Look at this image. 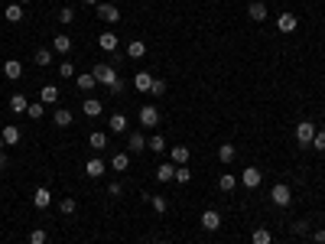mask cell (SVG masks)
<instances>
[{
    "instance_id": "obj_1",
    "label": "cell",
    "mask_w": 325,
    "mask_h": 244,
    "mask_svg": "<svg viewBox=\"0 0 325 244\" xmlns=\"http://www.w3.org/2000/svg\"><path fill=\"white\" fill-rule=\"evenodd\" d=\"M91 75H94V82H98V85H108V88H114V85L120 82L117 68H114L111 62H98V65L91 68Z\"/></svg>"
},
{
    "instance_id": "obj_2",
    "label": "cell",
    "mask_w": 325,
    "mask_h": 244,
    "mask_svg": "<svg viewBox=\"0 0 325 244\" xmlns=\"http://www.w3.org/2000/svg\"><path fill=\"white\" fill-rule=\"evenodd\" d=\"M270 202H273L277 208H286L289 202H293V189H289L286 182H277V186L270 189Z\"/></svg>"
},
{
    "instance_id": "obj_3",
    "label": "cell",
    "mask_w": 325,
    "mask_h": 244,
    "mask_svg": "<svg viewBox=\"0 0 325 244\" xmlns=\"http://www.w3.org/2000/svg\"><path fill=\"white\" fill-rule=\"evenodd\" d=\"M140 124L153 130L156 124H160V108H156V104H146V108H140Z\"/></svg>"
},
{
    "instance_id": "obj_4",
    "label": "cell",
    "mask_w": 325,
    "mask_h": 244,
    "mask_svg": "<svg viewBox=\"0 0 325 244\" xmlns=\"http://www.w3.org/2000/svg\"><path fill=\"white\" fill-rule=\"evenodd\" d=\"M312 137H315V124L312 120H299V124H296V140L306 147V143H312Z\"/></svg>"
},
{
    "instance_id": "obj_5",
    "label": "cell",
    "mask_w": 325,
    "mask_h": 244,
    "mask_svg": "<svg viewBox=\"0 0 325 244\" xmlns=\"http://www.w3.org/2000/svg\"><path fill=\"white\" fill-rule=\"evenodd\" d=\"M94 10H98V20L111 23V26L120 20V10H117V7H114V4H98V7H94Z\"/></svg>"
},
{
    "instance_id": "obj_6",
    "label": "cell",
    "mask_w": 325,
    "mask_h": 244,
    "mask_svg": "<svg viewBox=\"0 0 325 244\" xmlns=\"http://www.w3.org/2000/svg\"><path fill=\"white\" fill-rule=\"evenodd\" d=\"M241 182H244L247 189H257L260 182H263V176H260L257 166H244V169H241Z\"/></svg>"
},
{
    "instance_id": "obj_7",
    "label": "cell",
    "mask_w": 325,
    "mask_h": 244,
    "mask_svg": "<svg viewBox=\"0 0 325 244\" xmlns=\"http://www.w3.org/2000/svg\"><path fill=\"white\" fill-rule=\"evenodd\" d=\"M202 228H205V231H218V228H221V215H218L215 208L202 212Z\"/></svg>"
},
{
    "instance_id": "obj_8",
    "label": "cell",
    "mask_w": 325,
    "mask_h": 244,
    "mask_svg": "<svg viewBox=\"0 0 325 244\" xmlns=\"http://www.w3.org/2000/svg\"><path fill=\"white\" fill-rule=\"evenodd\" d=\"M296 26H299V20H296L293 13H280L277 16V30L280 33H296Z\"/></svg>"
},
{
    "instance_id": "obj_9",
    "label": "cell",
    "mask_w": 325,
    "mask_h": 244,
    "mask_svg": "<svg viewBox=\"0 0 325 244\" xmlns=\"http://www.w3.org/2000/svg\"><path fill=\"white\" fill-rule=\"evenodd\" d=\"M4 75H7V82H16V78H23V65L16 62V59H7V62H4Z\"/></svg>"
},
{
    "instance_id": "obj_10",
    "label": "cell",
    "mask_w": 325,
    "mask_h": 244,
    "mask_svg": "<svg viewBox=\"0 0 325 244\" xmlns=\"http://www.w3.org/2000/svg\"><path fill=\"white\" fill-rule=\"evenodd\" d=\"M82 111H85V117H98L104 111V104L98 98H82Z\"/></svg>"
},
{
    "instance_id": "obj_11",
    "label": "cell",
    "mask_w": 325,
    "mask_h": 244,
    "mask_svg": "<svg viewBox=\"0 0 325 244\" xmlns=\"http://www.w3.org/2000/svg\"><path fill=\"white\" fill-rule=\"evenodd\" d=\"M104 169H108V166H104V160H98V156H91V160L85 163V173H88V176H91V179L104 176Z\"/></svg>"
},
{
    "instance_id": "obj_12",
    "label": "cell",
    "mask_w": 325,
    "mask_h": 244,
    "mask_svg": "<svg viewBox=\"0 0 325 244\" xmlns=\"http://www.w3.org/2000/svg\"><path fill=\"white\" fill-rule=\"evenodd\" d=\"M247 16L257 20V23H263V20H267V4H263V0H254V4L247 7Z\"/></svg>"
},
{
    "instance_id": "obj_13",
    "label": "cell",
    "mask_w": 325,
    "mask_h": 244,
    "mask_svg": "<svg viewBox=\"0 0 325 244\" xmlns=\"http://www.w3.org/2000/svg\"><path fill=\"white\" fill-rule=\"evenodd\" d=\"M0 137H4V143H7V147H13V143H20V137H23V134H20V127H16V124H7L4 130H0Z\"/></svg>"
},
{
    "instance_id": "obj_14",
    "label": "cell",
    "mask_w": 325,
    "mask_h": 244,
    "mask_svg": "<svg viewBox=\"0 0 325 244\" xmlns=\"http://www.w3.org/2000/svg\"><path fill=\"white\" fill-rule=\"evenodd\" d=\"M169 160L176 163V166H189V147H172Z\"/></svg>"
},
{
    "instance_id": "obj_15",
    "label": "cell",
    "mask_w": 325,
    "mask_h": 244,
    "mask_svg": "<svg viewBox=\"0 0 325 244\" xmlns=\"http://www.w3.org/2000/svg\"><path fill=\"white\" fill-rule=\"evenodd\" d=\"M98 46H101L104 52H117L120 42H117V36H114V33H101V36H98Z\"/></svg>"
},
{
    "instance_id": "obj_16",
    "label": "cell",
    "mask_w": 325,
    "mask_h": 244,
    "mask_svg": "<svg viewBox=\"0 0 325 244\" xmlns=\"http://www.w3.org/2000/svg\"><path fill=\"white\" fill-rule=\"evenodd\" d=\"M49 202H52L49 189H46V186H39L36 192H33V205H36V208H49Z\"/></svg>"
},
{
    "instance_id": "obj_17",
    "label": "cell",
    "mask_w": 325,
    "mask_h": 244,
    "mask_svg": "<svg viewBox=\"0 0 325 244\" xmlns=\"http://www.w3.org/2000/svg\"><path fill=\"white\" fill-rule=\"evenodd\" d=\"M156 179H160V182H172V179H176V163H160Z\"/></svg>"
},
{
    "instance_id": "obj_18",
    "label": "cell",
    "mask_w": 325,
    "mask_h": 244,
    "mask_svg": "<svg viewBox=\"0 0 325 244\" xmlns=\"http://www.w3.org/2000/svg\"><path fill=\"white\" fill-rule=\"evenodd\" d=\"M127 166H130V153H114L111 156V169L114 173H124Z\"/></svg>"
},
{
    "instance_id": "obj_19",
    "label": "cell",
    "mask_w": 325,
    "mask_h": 244,
    "mask_svg": "<svg viewBox=\"0 0 325 244\" xmlns=\"http://www.w3.org/2000/svg\"><path fill=\"white\" fill-rule=\"evenodd\" d=\"M26 108H30L26 94H10V111L13 114H26Z\"/></svg>"
},
{
    "instance_id": "obj_20",
    "label": "cell",
    "mask_w": 325,
    "mask_h": 244,
    "mask_svg": "<svg viewBox=\"0 0 325 244\" xmlns=\"http://www.w3.org/2000/svg\"><path fill=\"white\" fill-rule=\"evenodd\" d=\"M127 150H134V153L146 150V137H143V134H137V130H134V134L127 137Z\"/></svg>"
},
{
    "instance_id": "obj_21",
    "label": "cell",
    "mask_w": 325,
    "mask_h": 244,
    "mask_svg": "<svg viewBox=\"0 0 325 244\" xmlns=\"http://www.w3.org/2000/svg\"><path fill=\"white\" fill-rule=\"evenodd\" d=\"M234 156H238V147H234V143H221V147H218V160H221V163H231Z\"/></svg>"
},
{
    "instance_id": "obj_22",
    "label": "cell",
    "mask_w": 325,
    "mask_h": 244,
    "mask_svg": "<svg viewBox=\"0 0 325 244\" xmlns=\"http://www.w3.org/2000/svg\"><path fill=\"white\" fill-rule=\"evenodd\" d=\"M75 85H78L82 91H91L98 82H94V75H91V72H82V75H75Z\"/></svg>"
},
{
    "instance_id": "obj_23",
    "label": "cell",
    "mask_w": 325,
    "mask_h": 244,
    "mask_svg": "<svg viewBox=\"0 0 325 244\" xmlns=\"http://www.w3.org/2000/svg\"><path fill=\"white\" fill-rule=\"evenodd\" d=\"M134 85H137V91H150L153 75H150V72H137V75H134Z\"/></svg>"
},
{
    "instance_id": "obj_24",
    "label": "cell",
    "mask_w": 325,
    "mask_h": 244,
    "mask_svg": "<svg viewBox=\"0 0 325 244\" xmlns=\"http://www.w3.org/2000/svg\"><path fill=\"white\" fill-rule=\"evenodd\" d=\"M146 56V42H140V39H134L127 46V59H143Z\"/></svg>"
},
{
    "instance_id": "obj_25",
    "label": "cell",
    "mask_w": 325,
    "mask_h": 244,
    "mask_svg": "<svg viewBox=\"0 0 325 244\" xmlns=\"http://www.w3.org/2000/svg\"><path fill=\"white\" fill-rule=\"evenodd\" d=\"M39 101L42 104H56L59 101V88H56V85H46V88L39 91Z\"/></svg>"
},
{
    "instance_id": "obj_26",
    "label": "cell",
    "mask_w": 325,
    "mask_h": 244,
    "mask_svg": "<svg viewBox=\"0 0 325 244\" xmlns=\"http://www.w3.org/2000/svg\"><path fill=\"white\" fill-rule=\"evenodd\" d=\"M251 241L254 244H273V234H270V228H254Z\"/></svg>"
},
{
    "instance_id": "obj_27",
    "label": "cell",
    "mask_w": 325,
    "mask_h": 244,
    "mask_svg": "<svg viewBox=\"0 0 325 244\" xmlns=\"http://www.w3.org/2000/svg\"><path fill=\"white\" fill-rule=\"evenodd\" d=\"M52 120H56L59 127H68V124H72V111H68V108H56V114H52Z\"/></svg>"
},
{
    "instance_id": "obj_28",
    "label": "cell",
    "mask_w": 325,
    "mask_h": 244,
    "mask_svg": "<svg viewBox=\"0 0 325 244\" xmlns=\"http://www.w3.org/2000/svg\"><path fill=\"white\" fill-rule=\"evenodd\" d=\"M52 49H56V52H62V56H65V52H68V49H72V39H68V36H65V33H59V36H56V39H52Z\"/></svg>"
},
{
    "instance_id": "obj_29",
    "label": "cell",
    "mask_w": 325,
    "mask_h": 244,
    "mask_svg": "<svg viewBox=\"0 0 325 244\" xmlns=\"http://www.w3.org/2000/svg\"><path fill=\"white\" fill-rule=\"evenodd\" d=\"M111 130L114 134H124L127 130V114H111Z\"/></svg>"
},
{
    "instance_id": "obj_30",
    "label": "cell",
    "mask_w": 325,
    "mask_h": 244,
    "mask_svg": "<svg viewBox=\"0 0 325 244\" xmlns=\"http://www.w3.org/2000/svg\"><path fill=\"white\" fill-rule=\"evenodd\" d=\"M88 143H91V150H104V147H108V137H104L101 130H94V134L88 137Z\"/></svg>"
},
{
    "instance_id": "obj_31",
    "label": "cell",
    "mask_w": 325,
    "mask_h": 244,
    "mask_svg": "<svg viewBox=\"0 0 325 244\" xmlns=\"http://www.w3.org/2000/svg\"><path fill=\"white\" fill-rule=\"evenodd\" d=\"M218 186H221V192H231V189L238 186V176H231V173H224V176H218Z\"/></svg>"
},
{
    "instance_id": "obj_32",
    "label": "cell",
    "mask_w": 325,
    "mask_h": 244,
    "mask_svg": "<svg viewBox=\"0 0 325 244\" xmlns=\"http://www.w3.org/2000/svg\"><path fill=\"white\" fill-rule=\"evenodd\" d=\"M7 20H10V23H20V20H23V7H20V4H7Z\"/></svg>"
},
{
    "instance_id": "obj_33",
    "label": "cell",
    "mask_w": 325,
    "mask_h": 244,
    "mask_svg": "<svg viewBox=\"0 0 325 244\" xmlns=\"http://www.w3.org/2000/svg\"><path fill=\"white\" fill-rule=\"evenodd\" d=\"M26 114H30L33 120H39L42 114H46V104H42V101H33V104H30V108H26Z\"/></svg>"
},
{
    "instance_id": "obj_34",
    "label": "cell",
    "mask_w": 325,
    "mask_h": 244,
    "mask_svg": "<svg viewBox=\"0 0 325 244\" xmlns=\"http://www.w3.org/2000/svg\"><path fill=\"white\" fill-rule=\"evenodd\" d=\"M146 147H150V150H156V153H163V150H166V140H163L160 134H153L150 140H146Z\"/></svg>"
},
{
    "instance_id": "obj_35",
    "label": "cell",
    "mask_w": 325,
    "mask_h": 244,
    "mask_svg": "<svg viewBox=\"0 0 325 244\" xmlns=\"http://www.w3.org/2000/svg\"><path fill=\"white\" fill-rule=\"evenodd\" d=\"M46 241H49V234L42 231V228H33L30 231V244H46Z\"/></svg>"
},
{
    "instance_id": "obj_36",
    "label": "cell",
    "mask_w": 325,
    "mask_h": 244,
    "mask_svg": "<svg viewBox=\"0 0 325 244\" xmlns=\"http://www.w3.org/2000/svg\"><path fill=\"white\" fill-rule=\"evenodd\" d=\"M75 199H62V202H59V212H62V215H75Z\"/></svg>"
},
{
    "instance_id": "obj_37",
    "label": "cell",
    "mask_w": 325,
    "mask_h": 244,
    "mask_svg": "<svg viewBox=\"0 0 325 244\" xmlns=\"http://www.w3.org/2000/svg\"><path fill=\"white\" fill-rule=\"evenodd\" d=\"M52 62V49H36V65H49Z\"/></svg>"
},
{
    "instance_id": "obj_38",
    "label": "cell",
    "mask_w": 325,
    "mask_h": 244,
    "mask_svg": "<svg viewBox=\"0 0 325 244\" xmlns=\"http://www.w3.org/2000/svg\"><path fill=\"white\" fill-rule=\"evenodd\" d=\"M59 23H75V10H72V7H62V10H59Z\"/></svg>"
},
{
    "instance_id": "obj_39",
    "label": "cell",
    "mask_w": 325,
    "mask_h": 244,
    "mask_svg": "<svg viewBox=\"0 0 325 244\" xmlns=\"http://www.w3.org/2000/svg\"><path fill=\"white\" fill-rule=\"evenodd\" d=\"M189 179H192V173H189V166H176V182H182V186H186Z\"/></svg>"
},
{
    "instance_id": "obj_40",
    "label": "cell",
    "mask_w": 325,
    "mask_h": 244,
    "mask_svg": "<svg viewBox=\"0 0 325 244\" xmlns=\"http://www.w3.org/2000/svg\"><path fill=\"white\" fill-rule=\"evenodd\" d=\"M150 202H153V208H156V212H160V215L166 212V208H169V202H166L163 196H150Z\"/></svg>"
},
{
    "instance_id": "obj_41",
    "label": "cell",
    "mask_w": 325,
    "mask_h": 244,
    "mask_svg": "<svg viewBox=\"0 0 325 244\" xmlns=\"http://www.w3.org/2000/svg\"><path fill=\"white\" fill-rule=\"evenodd\" d=\"M59 75H62V78H75V65L72 62H62V65H59Z\"/></svg>"
},
{
    "instance_id": "obj_42",
    "label": "cell",
    "mask_w": 325,
    "mask_h": 244,
    "mask_svg": "<svg viewBox=\"0 0 325 244\" xmlns=\"http://www.w3.org/2000/svg\"><path fill=\"white\" fill-rule=\"evenodd\" d=\"M312 147H315V150H325V130H315V137H312Z\"/></svg>"
},
{
    "instance_id": "obj_43",
    "label": "cell",
    "mask_w": 325,
    "mask_h": 244,
    "mask_svg": "<svg viewBox=\"0 0 325 244\" xmlns=\"http://www.w3.org/2000/svg\"><path fill=\"white\" fill-rule=\"evenodd\" d=\"M166 91V82L163 78H153V85H150V94H163Z\"/></svg>"
},
{
    "instance_id": "obj_44",
    "label": "cell",
    "mask_w": 325,
    "mask_h": 244,
    "mask_svg": "<svg viewBox=\"0 0 325 244\" xmlns=\"http://www.w3.org/2000/svg\"><path fill=\"white\" fill-rule=\"evenodd\" d=\"M120 192H124V186H120V182H111V186H108V196H111V199H120Z\"/></svg>"
},
{
    "instance_id": "obj_45",
    "label": "cell",
    "mask_w": 325,
    "mask_h": 244,
    "mask_svg": "<svg viewBox=\"0 0 325 244\" xmlns=\"http://www.w3.org/2000/svg\"><path fill=\"white\" fill-rule=\"evenodd\" d=\"M312 238H315V244H325V228H315Z\"/></svg>"
},
{
    "instance_id": "obj_46",
    "label": "cell",
    "mask_w": 325,
    "mask_h": 244,
    "mask_svg": "<svg viewBox=\"0 0 325 244\" xmlns=\"http://www.w3.org/2000/svg\"><path fill=\"white\" fill-rule=\"evenodd\" d=\"M293 231H296V234H306V231H309V225H306V222H296Z\"/></svg>"
},
{
    "instance_id": "obj_47",
    "label": "cell",
    "mask_w": 325,
    "mask_h": 244,
    "mask_svg": "<svg viewBox=\"0 0 325 244\" xmlns=\"http://www.w3.org/2000/svg\"><path fill=\"white\" fill-rule=\"evenodd\" d=\"M7 163H10V160H7V153H0V169H7Z\"/></svg>"
},
{
    "instance_id": "obj_48",
    "label": "cell",
    "mask_w": 325,
    "mask_h": 244,
    "mask_svg": "<svg viewBox=\"0 0 325 244\" xmlns=\"http://www.w3.org/2000/svg\"><path fill=\"white\" fill-rule=\"evenodd\" d=\"M82 4H91V7H98V4H101V0H82Z\"/></svg>"
},
{
    "instance_id": "obj_49",
    "label": "cell",
    "mask_w": 325,
    "mask_h": 244,
    "mask_svg": "<svg viewBox=\"0 0 325 244\" xmlns=\"http://www.w3.org/2000/svg\"><path fill=\"white\" fill-rule=\"evenodd\" d=\"M4 147H7V143H4V137H0V153H4Z\"/></svg>"
},
{
    "instance_id": "obj_50",
    "label": "cell",
    "mask_w": 325,
    "mask_h": 244,
    "mask_svg": "<svg viewBox=\"0 0 325 244\" xmlns=\"http://www.w3.org/2000/svg\"><path fill=\"white\" fill-rule=\"evenodd\" d=\"M23 4H33V0H20V7H23Z\"/></svg>"
},
{
    "instance_id": "obj_51",
    "label": "cell",
    "mask_w": 325,
    "mask_h": 244,
    "mask_svg": "<svg viewBox=\"0 0 325 244\" xmlns=\"http://www.w3.org/2000/svg\"><path fill=\"white\" fill-rule=\"evenodd\" d=\"M160 244H166V241H160Z\"/></svg>"
}]
</instances>
